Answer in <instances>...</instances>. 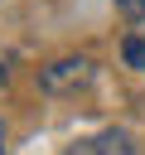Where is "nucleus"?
Instances as JSON below:
<instances>
[{"label": "nucleus", "mask_w": 145, "mask_h": 155, "mask_svg": "<svg viewBox=\"0 0 145 155\" xmlns=\"http://www.w3.org/2000/svg\"><path fill=\"white\" fill-rule=\"evenodd\" d=\"M92 58H58V63H48L44 73H39V87L44 92H77V87H87L92 82Z\"/></svg>", "instance_id": "obj_1"}, {"label": "nucleus", "mask_w": 145, "mask_h": 155, "mask_svg": "<svg viewBox=\"0 0 145 155\" xmlns=\"http://www.w3.org/2000/svg\"><path fill=\"white\" fill-rule=\"evenodd\" d=\"M121 58H126V68L145 73V29H135V34L121 39Z\"/></svg>", "instance_id": "obj_3"}, {"label": "nucleus", "mask_w": 145, "mask_h": 155, "mask_svg": "<svg viewBox=\"0 0 145 155\" xmlns=\"http://www.w3.org/2000/svg\"><path fill=\"white\" fill-rule=\"evenodd\" d=\"M68 155H130V140H126L121 131H97V136L77 140Z\"/></svg>", "instance_id": "obj_2"}, {"label": "nucleus", "mask_w": 145, "mask_h": 155, "mask_svg": "<svg viewBox=\"0 0 145 155\" xmlns=\"http://www.w3.org/2000/svg\"><path fill=\"white\" fill-rule=\"evenodd\" d=\"M116 10L126 19H145V0H116Z\"/></svg>", "instance_id": "obj_4"}, {"label": "nucleus", "mask_w": 145, "mask_h": 155, "mask_svg": "<svg viewBox=\"0 0 145 155\" xmlns=\"http://www.w3.org/2000/svg\"><path fill=\"white\" fill-rule=\"evenodd\" d=\"M0 150H5V126H0Z\"/></svg>", "instance_id": "obj_5"}]
</instances>
